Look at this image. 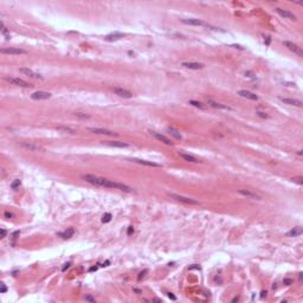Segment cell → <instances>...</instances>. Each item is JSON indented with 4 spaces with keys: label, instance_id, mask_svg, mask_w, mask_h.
<instances>
[{
    "label": "cell",
    "instance_id": "obj_1",
    "mask_svg": "<svg viewBox=\"0 0 303 303\" xmlns=\"http://www.w3.org/2000/svg\"><path fill=\"white\" fill-rule=\"evenodd\" d=\"M82 179L84 181L89 182L91 185L95 186H101V187H107V188H114V189H120L126 193H133L134 189L132 188L130 186L126 185V184H122V182H117L114 180H109L106 178H101V176H97L94 174H83L82 175Z\"/></svg>",
    "mask_w": 303,
    "mask_h": 303
},
{
    "label": "cell",
    "instance_id": "obj_2",
    "mask_svg": "<svg viewBox=\"0 0 303 303\" xmlns=\"http://www.w3.org/2000/svg\"><path fill=\"white\" fill-rule=\"evenodd\" d=\"M181 23L184 24H187V25H193V26H204V27H209L211 30H219L218 27L216 26H212V25H210L207 23H205L204 20H200V19H193V18H191V19H181Z\"/></svg>",
    "mask_w": 303,
    "mask_h": 303
},
{
    "label": "cell",
    "instance_id": "obj_3",
    "mask_svg": "<svg viewBox=\"0 0 303 303\" xmlns=\"http://www.w3.org/2000/svg\"><path fill=\"white\" fill-rule=\"evenodd\" d=\"M169 197L172 198V199H174L176 201H180V202H184V204H187V205H198L199 202L194 200V199H192V198H188V197H184V195H180V194H174V193H169Z\"/></svg>",
    "mask_w": 303,
    "mask_h": 303
},
{
    "label": "cell",
    "instance_id": "obj_4",
    "mask_svg": "<svg viewBox=\"0 0 303 303\" xmlns=\"http://www.w3.org/2000/svg\"><path fill=\"white\" fill-rule=\"evenodd\" d=\"M1 54H26L27 51L23 50V49H19V47H2L0 50Z\"/></svg>",
    "mask_w": 303,
    "mask_h": 303
},
{
    "label": "cell",
    "instance_id": "obj_5",
    "mask_svg": "<svg viewBox=\"0 0 303 303\" xmlns=\"http://www.w3.org/2000/svg\"><path fill=\"white\" fill-rule=\"evenodd\" d=\"M5 80L10 83H12L14 85H18V87H23V88H31L32 85L30 83L25 82L24 80L21 78H15V77H5Z\"/></svg>",
    "mask_w": 303,
    "mask_h": 303
},
{
    "label": "cell",
    "instance_id": "obj_6",
    "mask_svg": "<svg viewBox=\"0 0 303 303\" xmlns=\"http://www.w3.org/2000/svg\"><path fill=\"white\" fill-rule=\"evenodd\" d=\"M21 74H24L25 76H28L30 78H33V80H41V81H43L44 80V77L43 76H41L39 74H37V72H34L33 70H31V69H28V67H21L20 70Z\"/></svg>",
    "mask_w": 303,
    "mask_h": 303
},
{
    "label": "cell",
    "instance_id": "obj_7",
    "mask_svg": "<svg viewBox=\"0 0 303 303\" xmlns=\"http://www.w3.org/2000/svg\"><path fill=\"white\" fill-rule=\"evenodd\" d=\"M283 44H284V46H287L290 51H292V52H294V54H296L297 56H300V57H302V56H303L302 49L298 46V45H296V44H294V43L288 41H283Z\"/></svg>",
    "mask_w": 303,
    "mask_h": 303
},
{
    "label": "cell",
    "instance_id": "obj_8",
    "mask_svg": "<svg viewBox=\"0 0 303 303\" xmlns=\"http://www.w3.org/2000/svg\"><path fill=\"white\" fill-rule=\"evenodd\" d=\"M238 193L244 195V197H246V198H249V199H253V200H261L262 199L261 195H258L257 193L252 192L251 189H238Z\"/></svg>",
    "mask_w": 303,
    "mask_h": 303
},
{
    "label": "cell",
    "instance_id": "obj_9",
    "mask_svg": "<svg viewBox=\"0 0 303 303\" xmlns=\"http://www.w3.org/2000/svg\"><path fill=\"white\" fill-rule=\"evenodd\" d=\"M114 90V93L117 96H120V97H123V98H132L133 97V94L127 90V89H123V88H114L113 89Z\"/></svg>",
    "mask_w": 303,
    "mask_h": 303
},
{
    "label": "cell",
    "instance_id": "obj_10",
    "mask_svg": "<svg viewBox=\"0 0 303 303\" xmlns=\"http://www.w3.org/2000/svg\"><path fill=\"white\" fill-rule=\"evenodd\" d=\"M88 132H91L95 134H102V135H108V136H116V133L108 130V129H103V128H87Z\"/></svg>",
    "mask_w": 303,
    "mask_h": 303
},
{
    "label": "cell",
    "instance_id": "obj_11",
    "mask_svg": "<svg viewBox=\"0 0 303 303\" xmlns=\"http://www.w3.org/2000/svg\"><path fill=\"white\" fill-rule=\"evenodd\" d=\"M276 12L281 17H283V18H285V19H290V20H296V15L294 13H291V12H289V11H287V10H283V8H279V7H277L276 8Z\"/></svg>",
    "mask_w": 303,
    "mask_h": 303
},
{
    "label": "cell",
    "instance_id": "obj_12",
    "mask_svg": "<svg viewBox=\"0 0 303 303\" xmlns=\"http://www.w3.org/2000/svg\"><path fill=\"white\" fill-rule=\"evenodd\" d=\"M149 133H150V135H153L155 139H158L159 141L163 142L165 145H172V141L169 140L167 136H165L163 134H160V133H158V132H154V130H149Z\"/></svg>",
    "mask_w": 303,
    "mask_h": 303
},
{
    "label": "cell",
    "instance_id": "obj_13",
    "mask_svg": "<svg viewBox=\"0 0 303 303\" xmlns=\"http://www.w3.org/2000/svg\"><path fill=\"white\" fill-rule=\"evenodd\" d=\"M31 97H32V100H47L51 97V94L46 93V91H36L31 95Z\"/></svg>",
    "mask_w": 303,
    "mask_h": 303
},
{
    "label": "cell",
    "instance_id": "obj_14",
    "mask_svg": "<svg viewBox=\"0 0 303 303\" xmlns=\"http://www.w3.org/2000/svg\"><path fill=\"white\" fill-rule=\"evenodd\" d=\"M238 95L242 96L244 98H248V100H252V101H257L258 100V96L255 95L251 91H248V90H239L238 91Z\"/></svg>",
    "mask_w": 303,
    "mask_h": 303
},
{
    "label": "cell",
    "instance_id": "obj_15",
    "mask_svg": "<svg viewBox=\"0 0 303 303\" xmlns=\"http://www.w3.org/2000/svg\"><path fill=\"white\" fill-rule=\"evenodd\" d=\"M181 65L187 67V69H192V70H199V69L204 67V64H201V63H195V62H184Z\"/></svg>",
    "mask_w": 303,
    "mask_h": 303
},
{
    "label": "cell",
    "instance_id": "obj_16",
    "mask_svg": "<svg viewBox=\"0 0 303 303\" xmlns=\"http://www.w3.org/2000/svg\"><path fill=\"white\" fill-rule=\"evenodd\" d=\"M207 104H209L210 107H212V108L223 109V110H231V108H230V107H227V106L222 104V103H219V102L212 101V100H207Z\"/></svg>",
    "mask_w": 303,
    "mask_h": 303
},
{
    "label": "cell",
    "instance_id": "obj_17",
    "mask_svg": "<svg viewBox=\"0 0 303 303\" xmlns=\"http://www.w3.org/2000/svg\"><path fill=\"white\" fill-rule=\"evenodd\" d=\"M279 100H281L283 103H285V104L295 106V107H302V102L300 101V100H295V98H283V97H281Z\"/></svg>",
    "mask_w": 303,
    "mask_h": 303
},
{
    "label": "cell",
    "instance_id": "obj_18",
    "mask_svg": "<svg viewBox=\"0 0 303 303\" xmlns=\"http://www.w3.org/2000/svg\"><path fill=\"white\" fill-rule=\"evenodd\" d=\"M20 146L23 147V148L28 149V150H32V152H34V150H41V148L39 147V146L34 145V143H32V142H20Z\"/></svg>",
    "mask_w": 303,
    "mask_h": 303
},
{
    "label": "cell",
    "instance_id": "obj_19",
    "mask_svg": "<svg viewBox=\"0 0 303 303\" xmlns=\"http://www.w3.org/2000/svg\"><path fill=\"white\" fill-rule=\"evenodd\" d=\"M179 156L180 158H182L185 161H188V162H192V163H197V162H199L198 161V159L197 158H194L193 155H189V154H186V153H179Z\"/></svg>",
    "mask_w": 303,
    "mask_h": 303
},
{
    "label": "cell",
    "instance_id": "obj_20",
    "mask_svg": "<svg viewBox=\"0 0 303 303\" xmlns=\"http://www.w3.org/2000/svg\"><path fill=\"white\" fill-rule=\"evenodd\" d=\"M106 145L111 146V147H119V148H127V147H129L128 143H124V142H120V141H107Z\"/></svg>",
    "mask_w": 303,
    "mask_h": 303
},
{
    "label": "cell",
    "instance_id": "obj_21",
    "mask_svg": "<svg viewBox=\"0 0 303 303\" xmlns=\"http://www.w3.org/2000/svg\"><path fill=\"white\" fill-rule=\"evenodd\" d=\"M132 161L136 162V163H140V165H145V166H150V167H161V165H159V163H155V162H150V161H146V160L133 159Z\"/></svg>",
    "mask_w": 303,
    "mask_h": 303
},
{
    "label": "cell",
    "instance_id": "obj_22",
    "mask_svg": "<svg viewBox=\"0 0 303 303\" xmlns=\"http://www.w3.org/2000/svg\"><path fill=\"white\" fill-rule=\"evenodd\" d=\"M75 235V230L72 227H69L67 230H65L64 232H59L58 233V236H61L62 238H64V239H67V238H71V237Z\"/></svg>",
    "mask_w": 303,
    "mask_h": 303
},
{
    "label": "cell",
    "instance_id": "obj_23",
    "mask_svg": "<svg viewBox=\"0 0 303 303\" xmlns=\"http://www.w3.org/2000/svg\"><path fill=\"white\" fill-rule=\"evenodd\" d=\"M302 232H303L302 229H301L300 226H297V227H294L292 230H290L289 232L287 233V237H297V236H300Z\"/></svg>",
    "mask_w": 303,
    "mask_h": 303
},
{
    "label": "cell",
    "instance_id": "obj_24",
    "mask_svg": "<svg viewBox=\"0 0 303 303\" xmlns=\"http://www.w3.org/2000/svg\"><path fill=\"white\" fill-rule=\"evenodd\" d=\"M167 132H168L169 134L172 135L173 137H175L176 140H181V134H180V133H179L176 129L171 128V127H169V128H167Z\"/></svg>",
    "mask_w": 303,
    "mask_h": 303
},
{
    "label": "cell",
    "instance_id": "obj_25",
    "mask_svg": "<svg viewBox=\"0 0 303 303\" xmlns=\"http://www.w3.org/2000/svg\"><path fill=\"white\" fill-rule=\"evenodd\" d=\"M123 37V34L122 33H113V34H108L104 39L106 41H117V39H120V38H122Z\"/></svg>",
    "mask_w": 303,
    "mask_h": 303
},
{
    "label": "cell",
    "instance_id": "obj_26",
    "mask_svg": "<svg viewBox=\"0 0 303 303\" xmlns=\"http://www.w3.org/2000/svg\"><path fill=\"white\" fill-rule=\"evenodd\" d=\"M57 129L62 130V132H65V133H69V134H76V130L69 128V127H57Z\"/></svg>",
    "mask_w": 303,
    "mask_h": 303
},
{
    "label": "cell",
    "instance_id": "obj_27",
    "mask_svg": "<svg viewBox=\"0 0 303 303\" xmlns=\"http://www.w3.org/2000/svg\"><path fill=\"white\" fill-rule=\"evenodd\" d=\"M189 104H192V106H194V107H197V108L205 109V106H204L202 103H200V102H198V101H189Z\"/></svg>",
    "mask_w": 303,
    "mask_h": 303
},
{
    "label": "cell",
    "instance_id": "obj_28",
    "mask_svg": "<svg viewBox=\"0 0 303 303\" xmlns=\"http://www.w3.org/2000/svg\"><path fill=\"white\" fill-rule=\"evenodd\" d=\"M19 186H20V180H18V179H17V180H14V181L11 184V187H12L13 189H17Z\"/></svg>",
    "mask_w": 303,
    "mask_h": 303
},
{
    "label": "cell",
    "instance_id": "obj_29",
    "mask_svg": "<svg viewBox=\"0 0 303 303\" xmlns=\"http://www.w3.org/2000/svg\"><path fill=\"white\" fill-rule=\"evenodd\" d=\"M111 220V214L110 213H107V214H104L103 216V219H102V222L103 223H108Z\"/></svg>",
    "mask_w": 303,
    "mask_h": 303
},
{
    "label": "cell",
    "instance_id": "obj_30",
    "mask_svg": "<svg viewBox=\"0 0 303 303\" xmlns=\"http://www.w3.org/2000/svg\"><path fill=\"white\" fill-rule=\"evenodd\" d=\"M76 116L82 117V119H88L89 117V115H82V113H76Z\"/></svg>",
    "mask_w": 303,
    "mask_h": 303
},
{
    "label": "cell",
    "instance_id": "obj_31",
    "mask_svg": "<svg viewBox=\"0 0 303 303\" xmlns=\"http://www.w3.org/2000/svg\"><path fill=\"white\" fill-rule=\"evenodd\" d=\"M0 232H1V239H2V238H5V237H6V233H7V232H6V230L1 229V230H0Z\"/></svg>",
    "mask_w": 303,
    "mask_h": 303
},
{
    "label": "cell",
    "instance_id": "obj_32",
    "mask_svg": "<svg viewBox=\"0 0 303 303\" xmlns=\"http://www.w3.org/2000/svg\"><path fill=\"white\" fill-rule=\"evenodd\" d=\"M245 76H248V77H250V78H255V75L251 74V72H249V71H246V72H245Z\"/></svg>",
    "mask_w": 303,
    "mask_h": 303
},
{
    "label": "cell",
    "instance_id": "obj_33",
    "mask_svg": "<svg viewBox=\"0 0 303 303\" xmlns=\"http://www.w3.org/2000/svg\"><path fill=\"white\" fill-rule=\"evenodd\" d=\"M13 217V214L12 213H8V212H5V218H7V219H10V218H12Z\"/></svg>",
    "mask_w": 303,
    "mask_h": 303
},
{
    "label": "cell",
    "instance_id": "obj_34",
    "mask_svg": "<svg viewBox=\"0 0 303 303\" xmlns=\"http://www.w3.org/2000/svg\"><path fill=\"white\" fill-rule=\"evenodd\" d=\"M70 265H71V263H67V264H64V266H63V269H62V270H63V271H65V270H67Z\"/></svg>",
    "mask_w": 303,
    "mask_h": 303
},
{
    "label": "cell",
    "instance_id": "obj_35",
    "mask_svg": "<svg viewBox=\"0 0 303 303\" xmlns=\"http://www.w3.org/2000/svg\"><path fill=\"white\" fill-rule=\"evenodd\" d=\"M257 114L259 115V116H261V117H265V119H266V117H268V115L265 114V113H261V111H258V113H257Z\"/></svg>",
    "mask_w": 303,
    "mask_h": 303
},
{
    "label": "cell",
    "instance_id": "obj_36",
    "mask_svg": "<svg viewBox=\"0 0 303 303\" xmlns=\"http://www.w3.org/2000/svg\"><path fill=\"white\" fill-rule=\"evenodd\" d=\"M85 300H87V301H90V302H95V298H93V297H90V296H85Z\"/></svg>",
    "mask_w": 303,
    "mask_h": 303
},
{
    "label": "cell",
    "instance_id": "obj_37",
    "mask_svg": "<svg viewBox=\"0 0 303 303\" xmlns=\"http://www.w3.org/2000/svg\"><path fill=\"white\" fill-rule=\"evenodd\" d=\"M284 283H285L287 285H290V284H291V279H284Z\"/></svg>",
    "mask_w": 303,
    "mask_h": 303
},
{
    "label": "cell",
    "instance_id": "obj_38",
    "mask_svg": "<svg viewBox=\"0 0 303 303\" xmlns=\"http://www.w3.org/2000/svg\"><path fill=\"white\" fill-rule=\"evenodd\" d=\"M231 47H236V49H240V50H243V49H244V47L240 46V45H231Z\"/></svg>",
    "mask_w": 303,
    "mask_h": 303
},
{
    "label": "cell",
    "instance_id": "obj_39",
    "mask_svg": "<svg viewBox=\"0 0 303 303\" xmlns=\"http://www.w3.org/2000/svg\"><path fill=\"white\" fill-rule=\"evenodd\" d=\"M133 231H134V230H133V227H132V226H129V230H128V235H130V233H132V232H133Z\"/></svg>",
    "mask_w": 303,
    "mask_h": 303
},
{
    "label": "cell",
    "instance_id": "obj_40",
    "mask_svg": "<svg viewBox=\"0 0 303 303\" xmlns=\"http://www.w3.org/2000/svg\"><path fill=\"white\" fill-rule=\"evenodd\" d=\"M5 291H6V287L2 285V287H1V292H5Z\"/></svg>",
    "mask_w": 303,
    "mask_h": 303
},
{
    "label": "cell",
    "instance_id": "obj_41",
    "mask_svg": "<svg viewBox=\"0 0 303 303\" xmlns=\"http://www.w3.org/2000/svg\"><path fill=\"white\" fill-rule=\"evenodd\" d=\"M168 297L169 298H172V300H175V296H173L172 294H168Z\"/></svg>",
    "mask_w": 303,
    "mask_h": 303
},
{
    "label": "cell",
    "instance_id": "obj_42",
    "mask_svg": "<svg viewBox=\"0 0 303 303\" xmlns=\"http://www.w3.org/2000/svg\"><path fill=\"white\" fill-rule=\"evenodd\" d=\"M264 296H266V291H262V295H261V297H264Z\"/></svg>",
    "mask_w": 303,
    "mask_h": 303
}]
</instances>
